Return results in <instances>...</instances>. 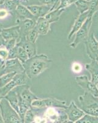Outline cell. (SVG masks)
Instances as JSON below:
<instances>
[{
  "mask_svg": "<svg viewBox=\"0 0 98 123\" xmlns=\"http://www.w3.org/2000/svg\"><path fill=\"white\" fill-rule=\"evenodd\" d=\"M52 60L45 54L36 55L22 63L25 73L29 79L36 78L49 69L52 65Z\"/></svg>",
  "mask_w": 98,
  "mask_h": 123,
  "instance_id": "6da1fadb",
  "label": "cell"
},
{
  "mask_svg": "<svg viewBox=\"0 0 98 123\" xmlns=\"http://www.w3.org/2000/svg\"><path fill=\"white\" fill-rule=\"evenodd\" d=\"M79 108L87 115L98 116V97L85 92L78 97Z\"/></svg>",
  "mask_w": 98,
  "mask_h": 123,
  "instance_id": "7a4b0ae2",
  "label": "cell"
},
{
  "mask_svg": "<svg viewBox=\"0 0 98 123\" xmlns=\"http://www.w3.org/2000/svg\"><path fill=\"white\" fill-rule=\"evenodd\" d=\"M0 113L4 123H24L18 113L6 98H2L0 102Z\"/></svg>",
  "mask_w": 98,
  "mask_h": 123,
  "instance_id": "3957f363",
  "label": "cell"
},
{
  "mask_svg": "<svg viewBox=\"0 0 98 123\" xmlns=\"http://www.w3.org/2000/svg\"><path fill=\"white\" fill-rule=\"evenodd\" d=\"M92 21L93 17H88L83 25H82V27L76 33L74 40L69 44L71 48L75 49L79 44L83 42L85 43L88 39L90 35V28L92 25Z\"/></svg>",
  "mask_w": 98,
  "mask_h": 123,
  "instance_id": "277c9868",
  "label": "cell"
},
{
  "mask_svg": "<svg viewBox=\"0 0 98 123\" xmlns=\"http://www.w3.org/2000/svg\"><path fill=\"white\" fill-rule=\"evenodd\" d=\"M28 79L29 78L25 73L16 74L11 82H9L8 84L4 86L1 88H0V96L3 98H4V97L6 96L10 91L16 88V87L26 85L28 82Z\"/></svg>",
  "mask_w": 98,
  "mask_h": 123,
  "instance_id": "5b68a950",
  "label": "cell"
},
{
  "mask_svg": "<svg viewBox=\"0 0 98 123\" xmlns=\"http://www.w3.org/2000/svg\"><path fill=\"white\" fill-rule=\"evenodd\" d=\"M67 106L66 101L61 100H59L55 98H45V99L39 98L38 99L34 100L31 103V107L33 108L55 107L66 109Z\"/></svg>",
  "mask_w": 98,
  "mask_h": 123,
  "instance_id": "8992f818",
  "label": "cell"
},
{
  "mask_svg": "<svg viewBox=\"0 0 98 123\" xmlns=\"http://www.w3.org/2000/svg\"><path fill=\"white\" fill-rule=\"evenodd\" d=\"M75 80L77 84L84 90L85 92L90 93L94 97H98V87L96 84L88 80L87 76H78L76 77Z\"/></svg>",
  "mask_w": 98,
  "mask_h": 123,
  "instance_id": "52a82bcc",
  "label": "cell"
},
{
  "mask_svg": "<svg viewBox=\"0 0 98 123\" xmlns=\"http://www.w3.org/2000/svg\"><path fill=\"white\" fill-rule=\"evenodd\" d=\"M88 56L91 60H95L98 55V40L93 33L89 35L88 39L84 43Z\"/></svg>",
  "mask_w": 98,
  "mask_h": 123,
  "instance_id": "ba28073f",
  "label": "cell"
},
{
  "mask_svg": "<svg viewBox=\"0 0 98 123\" xmlns=\"http://www.w3.org/2000/svg\"><path fill=\"white\" fill-rule=\"evenodd\" d=\"M65 113L67 115V119L70 121L76 123L77 121L80 119L82 117L85 115L80 108L77 106L74 101H72L69 106L65 109Z\"/></svg>",
  "mask_w": 98,
  "mask_h": 123,
  "instance_id": "9c48e42d",
  "label": "cell"
},
{
  "mask_svg": "<svg viewBox=\"0 0 98 123\" xmlns=\"http://www.w3.org/2000/svg\"><path fill=\"white\" fill-rule=\"evenodd\" d=\"M14 90L17 92L19 97L31 105L34 100L39 98L35 94L31 92L29 87L27 85L17 86L16 88H14Z\"/></svg>",
  "mask_w": 98,
  "mask_h": 123,
  "instance_id": "30bf717a",
  "label": "cell"
},
{
  "mask_svg": "<svg viewBox=\"0 0 98 123\" xmlns=\"http://www.w3.org/2000/svg\"><path fill=\"white\" fill-rule=\"evenodd\" d=\"M37 20L32 19H18V25L20 28V39H24L26 38V36L33 28H34Z\"/></svg>",
  "mask_w": 98,
  "mask_h": 123,
  "instance_id": "8fae6325",
  "label": "cell"
},
{
  "mask_svg": "<svg viewBox=\"0 0 98 123\" xmlns=\"http://www.w3.org/2000/svg\"><path fill=\"white\" fill-rule=\"evenodd\" d=\"M11 72H14L17 74L25 73V69L22 63L17 58L6 60L4 74Z\"/></svg>",
  "mask_w": 98,
  "mask_h": 123,
  "instance_id": "7c38bea8",
  "label": "cell"
},
{
  "mask_svg": "<svg viewBox=\"0 0 98 123\" xmlns=\"http://www.w3.org/2000/svg\"><path fill=\"white\" fill-rule=\"evenodd\" d=\"M88 17V12L87 11L85 12H83L82 14H79L77 18L75 20L74 23L73 24L71 30L70 32L69 33L67 39H71L72 37L79 30L80 28L82 27V25L86 21V20Z\"/></svg>",
  "mask_w": 98,
  "mask_h": 123,
  "instance_id": "4fadbf2b",
  "label": "cell"
},
{
  "mask_svg": "<svg viewBox=\"0 0 98 123\" xmlns=\"http://www.w3.org/2000/svg\"><path fill=\"white\" fill-rule=\"evenodd\" d=\"M1 35L5 41L16 39L17 42L20 39V28L18 25H16L9 28H4L1 31Z\"/></svg>",
  "mask_w": 98,
  "mask_h": 123,
  "instance_id": "5bb4252c",
  "label": "cell"
},
{
  "mask_svg": "<svg viewBox=\"0 0 98 123\" xmlns=\"http://www.w3.org/2000/svg\"><path fill=\"white\" fill-rule=\"evenodd\" d=\"M27 8L29 10V11L32 13L37 18L39 17H44L50 11L52 7L47 5H31V6H27Z\"/></svg>",
  "mask_w": 98,
  "mask_h": 123,
  "instance_id": "9a60e30c",
  "label": "cell"
},
{
  "mask_svg": "<svg viewBox=\"0 0 98 123\" xmlns=\"http://www.w3.org/2000/svg\"><path fill=\"white\" fill-rule=\"evenodd\" d=\"M17 45L21 46L25 50L28 54V57L31 58L37 55V48L36 44L28 42L26 40V38L21 39L17 42Z\"/></svg>",
  "mask_w": 98,
  "mask_h": 123,
  "instance_id": "2e32d148",
  "label": "cell"
},
{
  "mask_svg": "<svg viewBox=\"0 0 98 123\" xmlns=\"http://www.w3.org/2000/svg\"><path fill=\"white\" fill-rule=\"evenodd\" d=\"M85 67L89 71L91 76V81L96 85L98 84V63L96 60H91L89 63H86Z\"/></svg>",
  "mask_w": 98,
  "mask_h": 123,
  "instance_id": "e0dca14e",
  "label": "cell"
},
{
  "mask_svg": "<svg viewBox=\"0 0 98 123\" xmlns=\"http://www.w3.org/2000/svg\"><path fill=\"white\" fill-rule=\"evenodd\" d=\"M36 29L39 35H44L48 33L50 28V24L47 20L45 17H39L38 18L36 24Z\"/></svg>",
  "mask_w": 98,
  "mask_h": 123,
  "instance_id": "ac0fdd59",
  "label": "cell"
},
{
  "mask_svg": "<svg viewBox=\"0 0 98 123\" xmlns=\"http://www.w3.org/2000/svg\"><path fill=\"white\" fill-rule=\"evenodd\" d=\"M11 106L14 108L16 111L19 113V99H18V94L14 89L10 91L8 94L4 97Z\"/></svg>",
  "mask_w": 98,
  "mask_h": 123,
  "instance_id": "d6986e66",
  "label": "cell"
},
{
  "mask_svg": "<svg viewBox=\"0 0 98 123\" xmlns=\"http://www.w3.org/2000/svg\"><path fill=\"white\" fill-rule=\"evenodd\" d=\"M16 12L20 17H23L25 18L28 19H32L34 20H37L38 18L36 17L34 15L32 14V13L29 11V10L27 8V7L23 6V4H19L17 6L16 9Z\"/></svg>",
  "mask_w": 98,
  "mask_h": 123,
  "instance_id": "ffe728a7",
  "label": "cell"
},
{
  "mask_svg": "<svg viewBox=\"0 0 98 123\" xmlns=\"http://www.w3.org/2000/svg\"><path fill=\"white\" fill-rule=\"evenodd\" d=\"M65 11V9H55L50 11L44 17L50 24L52 23L56 22L58 21L61 15Z\"/></svg>",
  "mask_w": 98,
  "mask_h": 123,
  "instance_id": "44dd1931",
  "label": "cell"
},
{
  "mask_svg": "<svg viewBox=\"0 0 98 123\" xmlns=\"http://www.w3.org/2000/svg\"><path fill=\"white\" fill-rule=\"evenodd\" d=\"M77 7L79 14H82L83 12L88 11L89 9V1L87 0H77L74 3Z\"/></svg>",
  "mask_w": 98,
  "mask_h": 123,
  "instance_id": "7402d4cb",
  "label": "cell"
},
{
  "mask_svg": "<svg viewBox=\"0 0 98 123\" xmlns=\"http://www.w3.org/2000/svg\"><path fill=\"white\" fill-rule=\"evenodd\" d=\"M16 74H17L16 73L11 72V73H6L1 76H0V88H1L4 86L8 84L9 82H11Z\"/></svg>",
  "mask_w": 98,
  "mask_h": 123,
  "instance_id": "603a6c76",
  "label": "cell"
},
{
  "mask_svg": "<svg viewBox=\"0 0 98 123\" xmlns=\"http://www.w3.org/2000/svg\"><path fill=\"white\" fill-rule=\"evenodd\" d=\"M16 49H17V59H18L22 63H23L29 59L28 54L21 46L16 45Z\"/></svg>",
  "mask_w": 98,
  "mask_h": 123,
  "instance_id": "cb8c5ba5",
  "label": "cell"
},
{
  "mask_svg": "<svg viewBox=\"0 0 98 123\" xmlns=\"http://www.w3.org/2000/svg\"><path fill=\"white\" fill-rule=\"evenodd\" d=\"M20 3V0H6L3 6L8 11H16L17 6Z\"/></svg>",
  "mask_w": 98,
  "mask_h": 123,
  "instance_id": "d4e9b609",
  "label": "cell"
},
{
  "mask_svg": "<svg viewBox=\"0 0 98 123\" xmlns=\"http://www.w3.org/2000/svg\"><path fill=\"white\" fill-rule=\"evenodd\" d=\"M75 123H98V116L85 114Z\"/></svg>",
  "mask_w": 98,
  "mask_h": 123,
  "instance_id": "484cf974",
  "label": "cell"
},
{
  "mask_svg": "<svg viewBox=\"0 0 98 123\" xmlns=\"http://www.w3.org/2000/svg\"><path fill=\"white\" fill-rule=\"evenodd\" d=\"M39 35V33H38L37 30L36 29V28L34 27V28H33L31 30H30L29 32L28 33V34H27V36H26V40H27L28 42L36 44V42L37 39H38Z\"/></svg>",
  "mask_w": 98,
  "mask_h": 123,
  "instance_id": "4316f807",
  "label": "cell"
},
{
  "mask_svg": "<svg viewBox=\"0 0 98 123\" xmlns=\"http://www.w3.org/2000/svg\"><path fill=\"white\" fill-rule=\"evenodd\" d=\"M98 11V0H90L89 9H88V17H93L96 12Z\"/></svg>",
  "mask_w": 98,
  "mask_h": 123,
  "instance_id": "83f0119b",
  "label": "cell"
},
{
  "mask_svg": "<svg viewBox=\"0 0 98 123\" xmlns=\"http://www.w3.org/2000/svg\"><path fill=\"white\" fill-rule=\"evenodd\" d=\"M36 113L33 108H30L24 116V123H31L34 122L35 118Z\"/></svg>",
  "mask_w": 98,
  "mask_h": 123,
  "instance_id": "f1b7e54d",
  "label": "cell"
},
{
  "mask_svg": "<svg viewBox=\"0 0 98 123\" xmlns=\"http://www.w3.org/2000/svg\"><path fill=\"white\" fill-rule=\"evenodd\" d=\"M71 70L75 74H80L83 71L82 65L78 62H74L71 65Z\"/></svg>",
  "mask_w": 98,
  "mask_h": 123,
  "instance_id": "f546056e",
  "label": "cell"
},
{
  "mask_svg": "<svg viewBox=\"0 0 98 123\" xmlns=\"http://www.w3.org/2000/svg\"><path fill=\"white\" fill-rule=\"evenodd\" d=\"M77 0H60V5L56 9H66L70 6L71 4H74Z\"/></svg>",
  "mask_w": 98,
  "mask_h": 123,
  "instance_id": "4dcf8cb0",
  "label": "cell"
},
{
  "mask_svg": "<svg viewBox=\"0 0 98 123\" xmlns=\"http://www.w3.org/2000/svg\"><path fill=\"white\" fill-rule=\"evenodd\" d=\"M42 5H47L52 7L50 11L57 8V0H39Z\"/></svg>",
  "mask_w": 98,
  "mask_h": 123,
  "instance_id": "1f68e13d",
  "label": "cell"
},
{
  "mask_svg": "<svg viewBox=\"0 0 98 123\" xmlns=\"http://www.w3.org/2000/svg\"><path fill=\"white\" fill-rule=\"evenodd\" d=\"M17 43V40L16 39H11L9 40L5 41L4 43V47L6 48L8 50L13 49L16 46Z\"/></svg>",
  "mask_w": 98,
  "mask_h": 123,
  "instance_id": "d6a6232c",
  "label": "cell"
},
{
  "mask_svg": "<svg viewBox=\"0 0 98 123\" xmlns=\"http://www.w3.org/2000/svg\"><path fill=\"white\" fill-rule=\"evenodd\" d=\"M9 57V50L4 46L0 47V59L4 60H7Z\"/></svg>",
  "mask_w": 98,
  "mask_h": 123,
  "instance_id": "836d02e7",
  "label": "cell"
},
{
  "mask_svg": "<svg viewBox=\"0 0 98 123\" xmlns=\"http://www.w3.org/2000/svg\"><path fill=\"white\" fill-rule=\"evenodd\" d=\"M0 7V20H3L7 17L9 14V11H8L4 7Z\"/></svg>",
  "mask_w": 98,
  "mask_h": 123,
  "instance_id": "e575fe53",
  "label": "cell"
},
{
  "mask_svg": "<svg viewBox=\"0 0 98 123\" xmlns=\"http://www.w3.org/2000/svg\"><path fill=\"white\" fill-rule=\"evenodd\" d=\"M16 58H17V49L16 46L14 48L9 50V57L7 60L16 59Z\"/></svg>",
  "mask_w": 98,
  "mask_h": 123,
  "instance_id": "d590c367",
  "label": "cell"
},
{
  "mask_svg": "<svg viewBox=\"0 0 98 123\" xmlns=\"http://www.w3.org/2000/svg\"><path fill=\"white\" fill-rule=\"evenodd\" d=\"M5 62L6 61L0 59V76L4 74V70H5Z\"/></svg>",
  "mask_w": 98,
  "mask_h": 123,
  "instance_id": "8d00e7d4",
  "label": "cell"
},
{
  "mask_svg": "<svg viewBox=\"0 0 98 123\" xmlns=\"http://www.w3.org/2000/svg\"><path fill=\"white\" fill-rule=\"evenodd\" d=\"M4 43H5V40H4V38L2 37V35L0 33V47L4 46Z\"/></svg>",
  "mask_w": 98,
  "mask_h": 123,
  "instance_id": "74e56055",
  "label": "cell"
},
{
  "mask_svg": "<svg viewBox=\"0 0 98 123\" xmlns=\"http://www.w3.org/2000/svg\"><path fill=\"white\" fill-rule=\"evenodd\" d=\"M6 1V0H0V6H3Z\"/></svg>",
  "mask_w": 98,
  "mask_h": 123,
  "instance_id": "f35d334b",
  "label": "cell"
},
{
  "mask_svg": "<svg viewBox=\"0 0 98 123\" xmlns=\"http://www.w3.org/2000/svg\"><path fill=\"white\" fill-rule=\"evenodd\" d=\"M4 28V25H3L2 24H1V23H0V33H1V31H2V30H3Z\"/></svg>",
  "mask_w": 98,
  "mask_h": 123,
  "instance_id": "ab89813d",
  "label": "cell"
},
{
  "mask_svg": "<svg viewBox=\"0 0 98 123\" xmlns=\"http://www.w3.org/2000/svg\"><path fill=\"white\" fill-rule=\"evenodd\" d=\"M0 123H4V121H3V119L2 118V116L1 115V113H0Z\"/></svg>",
  "mask_w": 98,
  "mask_h": 123,
  "instance_id": "60d3db41",
  "label": "cell"
},
{
  "mask_svg": "<svg viewBox=\"0 0 98 123\" xmlns=\"http://www.w3.org/2000/svg\"><path fill=\"white\" fill-rule=\"evenodd\" d=\"M66 123H74V122L70 121H66Z\"/></svg>",
  "mask_w": 98,
  "mask_h": 123,
  "instance_id": "b9f144b4",
  "label": "cell"
},
{
  "mask_svg": "<svg viewBox=\"0 0 98 123\" xmlns=\"http://www.w3.org/2000/svg\"><path fill=\"white\" fill-rule=\"evenodd\" d=\"M60 0H57V7H58V3H60Z\"/></svg>",
  "mask_w": 98,
  "mask_h": 123,
  "instance_id": "7bdbcfd3",
  "label": "cell"
},
{
  "mask_svg": "<svg viewBox=\"0 0 98 123\" xmlns=\"http://www.w3.org/2000/svg\"><path fill=\"white\" fill-rule=\"evenodd\" d=\"M95 60H96V62H98V55L97 56V57L96 58V59H95Z\"/></svg>",
  "mask_w": 98,
  "mask_h": 123,
  "instance_id": "ee69618b",
  "label": "cell"
},
{
  "mask_svg": "<svg viewBox=\"0 0 98 123\" xmlns=\"http://www.w3.org/2000/svg\"><path fill=\"white\" fill-rule=\"evenodd\" d=\"M2 98H2L0 96V102H1V99H2Z\"/></svg>",
  "mask_w": 98,
  "mask_h": 123,
  "instance_id": "f6af8a7d",
  "label": "cell"
},
{
  "mask_svg": "<svg viewBox=\"0 0 98 123\" xmlns=\"http://www.w3.org/2000/svg\"><path fill=\"white\" fill-rule=\"evenodd\" d=\"M66 121H65L63 122V123H66Z\"/></svg>",
  "mask_w": 98,
  "mask_h": 123,
  "instance_id": "bcb514c9",
  "label": "cell"
},
{
  "mask_svg": "<svg viewBox=\"0 0 98 123\" xmlns=\"http://www.w3.org/2000/svg\"><path fill=\"white\" fill-rule=\"evenodd\" d=\"M34 123V122H33V123Z\"/></svg>",
  "mask_w": 98,
  "mask_h": 123,
  "instance_id": "7dc6e473",
  "label": "cell"
},
{
  "mask_svg": "<svg viewBox=\"0 0 98 123\" xmlns=\"http://www.w3.org/2000/svg\"><path fill=\"white\" fill-rule=\"evenodd\" d=\"M87 1H90V0H87Z\"/></svg>",
  "mask_w": 98,
  "mask_h": 123,
  "instance_id": "c3c4849f",
  "label": "cell"
},
{
  "mask_svg": "<svg viewBox=\"0 0 98 123\" xmlns=\"http://www.w3.org/2000/svg\"><path fill=\"white\" fill-rule=\"evenodd\" d=\"M20 1H21V0H20Z\"/></svg>",
  "mask_w": 98,
  "mask_h": 123,
  "instance_id": "681fc988",
  "label": "cell"
}]
</instances>
